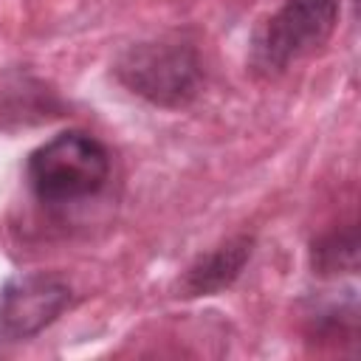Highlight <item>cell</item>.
I'll return each mask as SVG.
<instances>
[{"mask_svg":"<svg viewBox=\"0 0 361 361\" xmlns=\"http://www.w3.org/2000/svg\"><path fill=\"white\" fill-rule=\"evenodd\" d=\"M110 178L107 147L85 133L65 130L39 144L25 164V180L45 206H73L96 197Z\"/></svg>","mask_w":361,"mask_h":361,"instance_id":"cell-1","label":"cell"},{"mask_svg":"<svg viewBox=\"0 0 361 361\" xmlns=\"http://www.w3.org/2000/svg\"><path fill=\"white\" fill-rule=\"evenodd\" d=\"M113 73L130 93L166 110L192 104L203 87L200 54L186 39L135 42L118 54Z\"/></svg>","mask_w":361,"mask_h":361,"instance_id":"cell-2","label":"cell"},{"mask_svg":"<svg viewBox=\"0 0 361 361\" xmlns=\"http://www.w3.org/2000/svg\"><path fill=\"white\" fill-rule=\"evenodd\" d=\"M341 0H285L257 31L251 45V65L276 76L290 62L319 51L336 31Z\"/></svg>","mask_w":361,"mask_h":361,"instance_id":"cell-3","label":"cell"},{"mask_svg":"<svg viewBox=\"0 0 361 361\" xmlns=\"http://www.w3.org/2000/svg\"><path fill=\"white\" fill-rule=\"evenodd\" d=\"M71 299V285L45 271L8 279L0 290V336L8 341L34 338L68 310Z\"/></svg>","mask_w":361,"mask_h":361,"instance_id":"cell-4","label":"cell"},{"mask_svg":"<svg viewBox=\"0 0 361 361\" xmlns=\"http://www.w3.org/2000/svg\"><path fill=\"white\" fill-rule=\"evenodd\" d=\"M254 254V237L248 234H237L220 245H214L212 251L200 254L178 279V296L183 299H195V296H212L226 290L228 285L237 282V276L243 274V268L248 265Z\"/></svg>","mask_w":361,"mask_h":361,"instance_id":"cell-5","label":"cell"},{"mask_svg":"<svg viewBox=\"0 0 361 361\" xmlns=\"http://www.w3.org/2000/svg\"><path fill=\"white\" fill-rule=\"evenodd\" d=\"M310 262H313V271L322 276L355 271L358 268V228H355V223H347L344 228H333L330 234L313 240Z\"/></svg>","mask_w":361,"mask_h":361,"instance_id":"cell-6","label":"cell"}]
</instances>
